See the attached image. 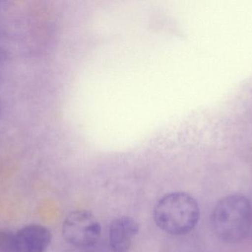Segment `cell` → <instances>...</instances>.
Here are the masks:
<instances>
[{"label": "cell", "instance_id": "6da1fadb", "mask_svg": "<svg viewBox=\"0 0 252 252\" xmlns=\"http://www.w3.org/2000/svg\"><path fill=\"white\" fill-rule=\"evenodd\" d=\"M215 234L221 241L234 244L246 238L252 225V206L248 198L231 195L216 204L211 216Z\"/></svg>", "mask_w": 252, "mask_h": 252}, {"label": "cell", "instance_id": "7a4b0ae2", "mask_svg": "<svg viewBox=\"0 0 252 252\" xmlns=\"http://www.w3.org/2000/svg\"><path fill=\"white\" fill-rule=\"evenodd\" d=\"M154 221L159 229L172 235H185L195 229L200 218L196 200L184 192H172L156 206Z\"/></svg>", "mask_w": 252, "mask_h": 252}, {"label": "cell", "instance_id": "5b68a950", "mask_svg": "<svg viewBox=\"0 0 252 252\" xmlns=\"http://www.w3.org/2000/svg\"><path fill=\"white\" fill-rule=\"evenodd\" d=\"M139 224L127 216L115 219L111 225L109 241L114 252H127L139 234Z\"/></svg>", "mask_w": 252, "mask_h": 252}, {"label": "cell", "instance_id": "52a82bcc", "mask_svg": "<svg viewBox=\"0 0 252 252\" xmlns=\"http://www.w3.org/2000/svg\"><path fill=\"white\" fill-rule=\"evenodd\" d=\"M0 112H1V105H0Z\"/></svg>", "mask_w": 252, "mask_h": 252}, {"label": "cell", "instance_id": "3957f363", "mask_svg": "<svg viewBox=\"0 0 252 252\" xmlns=\"http://www.w3.org/2000/svg\"><path fill=\"white\" fill-rule=\"evenodd\" d=\"M62 233L65 241L72 247L91 248L100 239L101 225L93 213L78 210L66 216L62 226Z\"/></svg>", "mask_w": 252, "mask_h": 252}, {"label": "cell", "instance_id": "277c9868", "mask_svg": "<svg viewBox=\"0 0 252 252\" xmlns=\"http://www.w3.org/2000/svg\"><path fill=\"white\" fill-rule=\"evenodd\" d=\"M14 234L18 252H45L51 244V232L42 225H28Z\"/></svg>", "mask_w": 252, "mask_h": 252}, {"label": "cell", "instance_id": "8992f818", "mask_svg": "<svg viewBox=\"0 0 252 252\" xmlns=\"http://www.w3.org/2000/svg\"><path fill=\"white\" fill-rule=\"evenodd\" d=\"M0 252H18L14 233L0 230Z\"/></svg>", "mask_w": 252, "mask_h": 252}]
</instances>
